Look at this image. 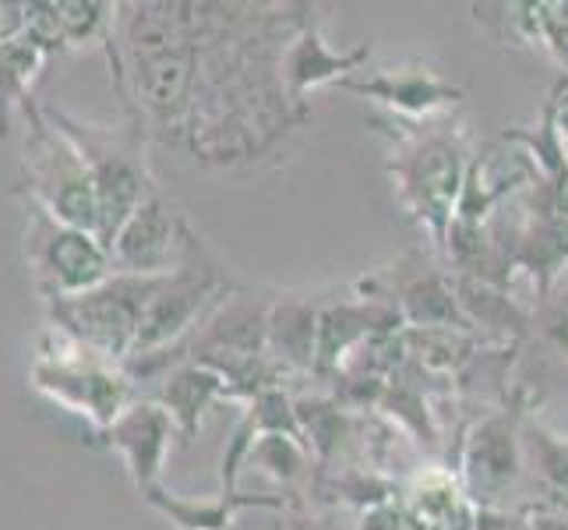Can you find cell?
I'll return each instance as SVG.
<instances>
[{
  "instance_id": "5b68a950",
  "label": "cell",
  "mask_w": 568,
  "mask_h": 530,
  "mask_svg": "<svg viewBox=\"0 0 568 530\" xmlns=\"http://www.w3.org/2000/svg\"><path fill=\"white\" fill-rule=\"evenodd\" d=\"M163 277H128V272H110V277L74 298H53L47 304V326H57L89 350L121 364L149 301L155 298Z\"/></svg>"
},
{
  "instance_id": "2e32d148",
  "label": "cell",
  "mask_w": 568,
  "mask_h": 530,
  "mask_svg": "<svg viewBox=\"0 0 568 530\" xmlns=\"http://www.w3.org/2000/svg\"><path fill=\"white\" fill-rule=\"evenodd\" d=\"M152 403H160L166 410V418L178 428L181 442H194L202 431V421L212 407L230 403L226 400V382L215 376L212 368L202 364H178L155 382V392L149 397Z\"/></svg>"
},
{
  "instance_id": "6da1fadb",
  "label": "cell",
  "mask_w": 568,
  "mask_h": 530,
  "mask_svg": "<svg viewBox=\"0 0 568 530\" xmlns=\"http://www.w3.org/2000/svg\"><path fill=\"white\" fill-rule=\"evenodd\" d=\"M388 173L396 181L399 199L409 216L430 230L435 248H445L469 170L466 134L456 124H414L399 121V117H388Z\"/></svg>"
},
{
  "instance_id": "cb8c5ba5",
  "label": "cell",
  "mask_w": 568,
  "mask_h": 530,
  "mask_svg": "<svg viewBox=\"0 0 568 530\" xmlns=\"http://www.w3.org/2000/svg\"><path fill=\"white\" fill-rule=\"evenodd\" d=\"M280 530H286V527H280Z\"/></svg>"
},
{
  "instance_id": "52a82bcc",
  "label": "cell",
  "mask_w": 568,
  "mask_h": 530,
  "mask_svg": "<svg viewBox=\"0 0 568 530\" xmlns=\"http://www.w3.org/2000/svg\"><path fill=\"white\" fill-rule=\"evenodd\" d=\"M14 199L26 209V266L32 287L43 301L53 298H74V293H85L92 287H100L113 266H110V251L100 244V238L89 230L68 227L61 220L26 199L22 191H14Z\"/></svg>"
},
{
  "instance_id": "9c48e42d",
  "label": "cell",
  "mask_w": 568,
  "mask_h": 530,
  "mask_svg": "<svg viewBox=\"0 0 568 530\" xmlns=\"http://www.w3.org/2000/svg\"><path fill=\"white\" fill-rule=\"evenodd\" d=\"M173 439H178V428L166 418V410L149 397H139L113 424H106L103 431H92L89 446L121 457L134 492L145 496L163 478Z\"/></svg>"
},
{
  "instance_id": "3957f363",
  "label": "cell",
  "mask_w": 568,
  "mask_h": 530,
  "mask_svg": "<svg viewBox=\"0 0 568 530\" xmlns=\"http://www.w3.org/2000/svg\"><path fill=\"white\" fill-rule=\"evenodd\" d=\"M29 386L57 407L85 418L92 431H103L139 400V389L131 386L121 364L78 343L57 326L39 329Z\"/></svg>"
},
{
  "instance_id": "e0dca14e",
  "label": "cell",
  "mask_w": 568,
  "mask_h": 530,
  "mask_svg": "<svg viewBox=\"0 0 568 530\" xmlns=\"http://www.w3.org/2000/svg\"><path fill=\"white\" fill-rule=\"evenodd\" d=\"M43 64H47V53L39 50L26 32L0 43V139H8L11 117L32 96L29 89Z\"/></svg>"
},
{
  "instance_id": "ac0fdd59",
  "label": "cell",
  "mask_w": 568,
  "mask_h": 530,
  "mask_svg": "<svg viewBox=\"0 0 568 530\" xmlns=\"http://www.w3.org/2000/svg\"><path fill=\"white\" fill-rule=\"evenodd\" d=\"M244 467H258L262 474H268L272 481L286 484L293 499H301L297 492H293V488H297L311 474L315 460H311V453H307V449L297 439H286V436H254L247 457H244Z\"/></svg>"
},
{
  "instance_id": "9a60e30c",
  "label": "cell",
  "mask_w": 568,
  "mask_h": 530,
  "mask_svg": "<svg viewBox=\"0 0 568 530\" xmlns=\"http://www.w3.org/2000/svg\"><path fill=\"white\" fill-rule=\"evenodd\" d=\"M155 513L166 517L178 530H233V520L244 509H272V513H290L301 499L290 496H262V492H215L212 499H184L178 492H166L163 484L149 488L142 496Z\"/></svg>"
},
{
  "instance_id": "7a4b0ae2",
  "label": "cell",
  "mask_w": 568,
  "mask_h": 530,
  "mask_svg": "<svg viewBox=\"0 0 568 530\" xmlns=\"http://www.w3.org/2000/svg\"><path fill=\"white\" fill-rule=\"evenodd\" d=\"M43 113L82 156L95 191V238L110 251L128 216L160 191L145 160V134L134 124H92L47 103Z\"/></svg>"
},
{
  "instance_id": "7c38bea8",
  "label": "cell",
  "mask_w": 568,
  "mask_h": 530,
  "mask_svg": "<svg viewBox=\"0 0 568 530\" xmlns=\"http://www.w3.org/2000/svg\"><path fill=\"white\" fill-rule=\"evenodd\" d=\"M519 478V446L508 414L484 418L463 453V492L484 509L498 506Z\"/></svg>"
},
{
  "instance_id": "603a6c76",
  "label": "cell",
  "mask_w": 568,
  "mask_h": 530,
  "mask_svg": "<svg viewBox=\"0 0 568 530\" xmlns=\"http://www.w3.org/2000/svg\"><path fill=\"white\" fill-rule=\"evenodd\" d=\"M530 530H568V520L551 517V513H540V517L530 520Z\"/></svg>"
},
{
  "instance_id": "277c9868",
  "label": "cell",
  "mask_w": 568,
  "mask_h": 530,
  "mask_svg": "<svg viewBox=\"0 0 568 530\" xmlns=\"http://www.w3.org/2000/svg\"><path fill=\"white\" fill-rule=\"evenodd\" d=\"M18 113L26 117V146H22L26 184L14 191H22L26 199L43 206L53 220L95 233V191L82 156L47 121L43 103L36 96H29L18 107Z\"/></svg>"
},
{
  "instance_id": "d6986e66",
  "label": "cell",
  "mask_w": 568,
  "mask_h": 530,
  "mask_svg": "<svg viewBox=\"0 0 568 530\" xmlns=\"http://www.w3.org/2000/svg\"><path fill=\"white\" fill-rule=\"evenodd\" d=\"M116 8H121V4H95V0H61V4H53L64 50L85 47V43H103L106 47L113 39Z\"/></svg>"
},
{
  "instance_id": "30bf717a",
  "label": "cell",
  "mask_w": 568,
  "mask_h": 530,
  "mask_svg": "<svg viewBox=\"0 0 568 530\" xmlns=\"http://www.w3.org/2000/svg\"><path fill=\"white\" fill-rule=\"evenodd\" d=\"M339 89L367 96V100L388 107L392 117H399V121H414V124L435 121V113H442L445 107H456L466 96V89L445 82L435 68H427L420 61L385 68V71H371V74L357 71V74L343 78Z\"/></svg>"
},
{
  "instance_id": "8992f818",
  "label": "cell",
  "mask_w": 568,
  "mask_h": 530,
  "mask_svg": "<svg viewBox=\"0 0 568 530\" xmlns=\"http://www.w3.org/2000/svg\"><path fill=\"white\" fill-rule=\"evenodd\" d=\"M233 287L237 283L230 280L226 266L215 259L212 248L199 238V233L187 230L181 262L173 272H166L160 290H155V298L149 301L128 358L181 343L187 332L199 326L205 311Z\"/></svg>"
},
{
  "instance_id": "ffe728a7",
  "label": "cell",
  "mask_w": 568,
  "mask_h": 530,
  "mask_svg": "<svg viewBox=\"0 0 568 530\" xmlns=\"http://www.w3.org/2000/svg\"><path fill=\"white\" fill-rule=\"evenodd\" d=\"M534 22L540 26L544 47L558 53V61L568 64V4H540L534 8Z\"/></svg>"
},
{
  "instance_id": "44dd1931",
  "label": "cell",
  "mask_w": 568,
  "mask_h": 530,
  "mask_svg": "<svg viewBox=\"0 0 568 530\" xmlns=\"http://www.w3.org/2000/svg\"><path fill=\"white\" fill-rule=\"evenodd\" d=\"M544 332H547V340H555L561 350H568V293H565L561 301L551 304V311H547Z\"/></svg>"
},
{
  "instance_id": "ba28073f",
  "label": "cell",
  "mask_w": 568,
  "mask_h": 530,
  "mask_svg": "<svg viewBox=\"0 0 568 530\" xmlns=\"http://www.w3.org/2000/svg\"><path fill=\"white\" fill-rule=\"evenodd\" d=\"M187 230L191 223L178 209L166 206L163 191L149 194L128 216V223L116 230V238L110 244L113 272H128V277H166L181 262Z\"/></svg>"
},
{
  "instance_id": "8fae6325",
  "label": "cell",
  "mask_w": 568,
  "mask_h": 530,
  "mask_svg": "<svg viewBox=\"0 0 568 530\" xmlns=\"http://www.w3.org/2000/svg\"><path fill=\"white\" fill-rule=\"evenodd\" d=\"M399 329H403L399 311L385 301L325 298L318 311V343H315V371H311V379L328 386L361 343H367L371 337H385V332H399Z\"/></svg>"
},
{
  "instance_id": "5bb4252c",
  "label": "cell",
  "mask_w": 568,
  "mask_h": 530,
  "mask_svg": "<svg viewBox=\"0 0 568 530\" xmlns=\"http://www.w3.org/2000/svg\"><path fill=\"white\" fill-rule=\"evenodd\" d=\"M318 293H272L265 319V353L280 361L293 379L315 371V343H318Z\"/></svg>"
},
{
  "instance_id": "7402d4cb",
  "label": "cell",
  "mask_w": 568,
  "mask_h": 530,
  "mask_svg": "<svg viewBox=\"0 0 568 530\" xmlns=\"http://www.w3.org/2000/svg\"><path fill=\"white\" fill-rule=\"evenodd\" d=\"M290 513H297V520H290L286 523V530H357V527H349V523H336V520H311V517H304V502H297L290 509Z\"/></svg>"
},
{
  "instance_id": "4fadbf2b",
  "label": "cell",
  "mask_w": 568,
  "mask_h": 530,
  "mask_svg": "<svg viewBox=\"0 0 568 530\" xmlns=\"http://www.w3.org/2000/svg\"><path fill=\"white\" fill-rule=\"evenodd\" d=\"M371 47H357L349 53H332L328 43L322 39L318 22L311 18L307 26H301V32L290 39L280 53V78H283V89H286V100L307 113V92H315L318 86L328 82H343V78L357 74L361 64H367Z\"/></svg>"
}]
</instances>
